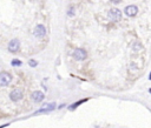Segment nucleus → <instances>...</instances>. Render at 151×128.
Returning <instances> with one entry per match:
<instances>
[{
  "label": "nucleus",
  "mask_w": 151,
  "mask_h": 128,
  "mask_svg": "<svg viewBox=\"0 0 151 128\" xmlns=\"http://www.w3.org/2000/svg\"><path fill=\"white\" fill-rule=\"evenodd\" d=\"M7 126H9V123H5V124L0 126V128H5V127H7Z\"/></svg>",
  "instance_id": "16"
},
{
  "label": "nucleus",
  "mask_w": 151,
  "mask_h": 128,
  "mask_svg": "<svg viewBox=\"0 0 151 128\" xmlns=\"http://www.w3.org/2000/svg\"><path fill=\"white\" fill-rule=\"evenodd\" d=\"M73 58L77 61H83V60H85L87 58V52L84 48H77L73 52Z\"/></svg>",
  "instance_id": "6"
},
{
  "label": "nucleus",
  "mask_w": 151,
  "mask_h": 128,
  "mask_svg": "<svg viewBox=\"0 0 151 128\" xmlns=\"http://www.w3.org/2000/svg\"><path fill=\"white\" fill-rule=\"evenodd\" d=\"M21 65H22V62L19 59H13L11 61V66H13V67H20Z\"/></svg>",
  "instance_id": "13"
},
{
  "label": "nucleus",
  "mask_w": 151,
  "mask_h": 128,
  "mask_svg": "<svg viewBox=\"0 0 151 128\" xmlns=\"http://www.w3.org/2000/svg\"><path fill=\"white\" fill-rule=\"evenodd\" d=\"M88 101V97H85V99H80V100H78L77 102H73L71 106H68L67 108H68V110H74V109H77L80 105H83V103H85V102H87Z\"/></svg>",
  "instance_id": "10"
},
{
  "label": "nucleus",
  "mask_w": 151,
  "mask_h": 128,
  "mask_svg": "<svg viewBox=\"0 0 151 128\" xmlns=\"http://www.w3.org/2000/svg\"><path fill=\"white\" fill-rule=\"evenodd\" d=\"M22 97H24V93H22V90L19 89V88H14V89L9 93V100L13 101V102H18V101H20Z\"/></svg>",
  "instance_id": "5"
},
{
  "label": "nucleus",
  "mask_w": 151,
  "mask_h": 128,
  "mask_svg": "<svg viewBox=\"0 0 151 128\" xmlns=\"http://www.w3.org/2000/svg\"><path fill=\"white\" fill-rule=\"evenodd\" d=\"M110 2H111V4H113V5H118V4H120V2H122V0H110Z\"/></svg>",
  "instance_id": "15"
},
{
  "label": "nucleus",
  "mask_w": 151,
  "mask_h": 128,
  "mask_svg": "<svg viewBox=\"0 0 151 128\" xmlns=\"http://www.w3.org/2000/svg\"><path fill=\"white\" fill-rule=\"evenodd\" d=\"M74 14H76V8H74V6L71 5L68 7V9H67V16L72 18V16H74Z\"/></svg>",
  "instance_id": "12"
},
{
  "label": "nucleus",
  "mask_w": 151,
  "mask_h": 128,
  "mask_svg": "<svg viewBox=\"0 0 151 128\" xmlns=\"http://www.w3.org/2000/svg\"><path fill=\"white\" fill-rule=\"evenodd\" d=\"M107 18L113 22H119L123 18V12L118 8H110L107 12Z\"/></svg>",
  "instance_id": "1"
},
{
  "label": "nucleus",
  "mask_w": 151,
  "mask_h": 128,
  "mask_svg": "<svg viewBox=\"0 0 151 128\" xmlns=\"http://www.w3.org/2000/svg\"><path fill=\"white\" fill-rule=\"evenodd\" d=\"M149 93H150V94H151V88H149Z\"/></svg>",
  "instance_id": "19"
},
{
  "label": "nucleus",
  "mask_w": 151,
  "mask_h": 128,
  "mask_svg": "<svg viewBox=\"0 0 151 128\" xmlns=\"http://www.w3.org/2000/svg\"><path fill=\"white\" fill-rule=\"evenodd\" d=\"M132 49H133V52H136V53L142 52V50H143V45L140 43V41H134V42L132 43Z\"/></svg>",
  "instance_id": "11"
},
{
  "label": "nucleus",
  "mask_w": 151,
  "mask_h": 128,
  "mask_svg": "<svg viewBox=\"0 0 151 128\" xmlns=\"http://www.w3.org/2000/svg\"><path fill=\"white\" fill-rule=\"evenodd\" d=\"M123 12L127 18H134L138 14V7L136 5H127Z\"/></svg>",
  "instance_id": "4"
},
{
  "label": "nucleus",
  "mask_w": 151,
  "mask_h": 128,
  "mask_svg": "<svg viewBox=\"0 0 151 128\" xmlns=\"http://www.w3.org/2000/svg\"><path fill=\"white\" fill-rule=\"evenodd\" d=\"M57 107V105L54 102H51V103H46V105H42L39 109H37L33 115H38V114H47V113H51L52 110H54Z\"/></svg>",
  "instance_id": "2"
},
{
  "label": "nucleus",
  "mask_w": 151,
  "mask_h": 128,
  "mask_svg": "<svg viewBox=\"0 0 151 128\" xmlns=\"http://www.w3.org/2000/svg\"><path fill=\"white\" fill-rule=\"evenodd\" d=\"M12 82V75L8 72H0V87H6Z\"/></svg>",
  "instance_id": "3"
},
{
  "label": "nucleus",
  "mask_w": 151,
  "mask_h": 128,
  "mask_svg": "<svg viewBox=\"0 0 151 128\" xmlns=\"http://www.w3.org/2000/svg\"><path fill=\"white\" fill-rule=\"evenodd\" d=\"M33 35L35 38H42V36H45L46 35V28H45V26L41 25V23L37 25L35 28H34V31H33Z\"/></svg>",
  "instance_id": "7"
},
{
  "label": "nucleus",
  "mask_w": 151,
  "mask_h": 128,
  "mask_svg": "<svg viewBox=\"0 0 151 128\" xmlns=\"http://www.w3.org/2000/svg\"><path fill=\"white\" fill-rule=\"evenodd\" d=\"M65 106H66V105H60V106H59V107H58V109H61V108H64V107H65Z\"/></svg>",
  "instance_id": "17"
},
{
  "label": "nucleus",
  "mask_w": 151,
  "mask_h": 128,
  "mask_svg": "<svg viewBox=\"0 0 151 128\" xmlns=\"http://www.w3.org/2000/svg\"><path fill=\"white\" fill-rule=\"evenodd\" d=\"M31 97H32V101L39 103V102L44 101V99H45V94H44L42 92H40V90H34V92L32 93Z\"/></svg>",
  "instance_id": "9"
},
{
  "label": "nucleus",
  "mask_w": 151,
  "mask_h": 128,
  "mask_svg": "<svg viewBox=\"0 0 151 128\" xmlns=\"http://www.w3.org/2000/svg\"><path fill=\"white\" fill-rule=\"evenodd\" d=\"M147 79H149V80H151V72L149 73V78H147Z\"/></svg>",
  "instance_id": "18"
},
{
  "label": "nucleus",
  "mask_w": 151,
  "mask_h": 128,
  "mask_svg": "<svg viewBox=\"0 0 151 128\" xmlns=\"http://www.w3.org/2000/svg\"><path fill=\"white\" fill-rule=\"evenodd\" d=\"M19 48H20V41L18 39H13L9 41V43H8V50L9 52L17 53L19 50Z\"/></svg>",
  "instance_id": "8"
},
{
  "label": "nucleus",
  "mask_w": 151,
  "mask_h": 128,
  "mask_svg": "<svg viewBox=\"0 0 151 128\" xmlns=\"http://www.w3.org/2000/svg\"><path fill=\"white\" fill-rule=\"evenodd\" d=\"M28 66L32 67V68H34V67L38 66V61H35L34 59H29V60H28Z\"/></svg>",
  "instance_id": "14"
}]
</instances>
